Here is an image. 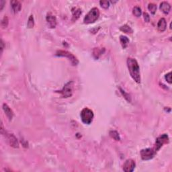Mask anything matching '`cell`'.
Listing matches in <instances>:
<instances>
[{"label": "cell", "instance_id": "cb8c5ba5", "mask_svg": "<svg viewBox=\"0 0 172 172\" xmlns=\"http://www.w3.org/2000/svg\"><path fill=\"white\" fill-rule=\"evenodd\" d=\"M100 4L101 7L104 8V9H108L109 6H110V2L108 1H100Z\"/></svg>", "mask_w": 172, "mask_h": 172}, {"label": "cell", "instance_id": "30bf717a", "mask_svg": "<svg viewBox=\"0 0 172 172\" xmlns=\"http://www.w3.org/2000/svg\"><path fill=\"white\" fill-rule=\"evenodd\" d=\"M47 22L49 24V26L51 28H54L56 26V17L51 14L49 13L47 16Z\"/></svg>", "mask_w": 172, "mask_h": 172}, {"label": "cell", "instance_id": "f1b7e54d", "mask_svg": "<svg viewBox=\"0 0 172 172\" xmlns=\"http://www.w3.org/2000/svg\"><path fill=\"white\" fill-rule=\"evenodd\" d=\"M1 52L2 53V51H3V48H4L3 42V40H1Z\"/></svg>", "mask_w": 172, "mask_h": 172}, {"label": "cell", "instance_id": "7a4b0ae2", "mask_svg": "<svg viewBox=\"0 0 172 172\" xmlns=\"http://www.w3.org/2000/svg\"><path fill=\"white\" fill-rule=\"evenodd\" d=\"M100 16V10L97 8H93L90 12L88 13V14L85 16L84 19V22L86 24H90L94 23Z\"/></svg>", "mask_w": 172, "mask_h": 172}, {"label": "cell", "instance_id": "e0dca14e", "mask_svg": "<svg viewBox=\"0 0 172 172\" xmlns=\"http://www.w3.org/2000/svg\"><path fill=\"white\" fill-rule=\"evenodd\" d=\"M120 42L123 49H126L127 47L128 43H129V39L127 36L122 35L120 36Z\"/></svg>", "mask_w": 172, "mask_h": 172}, {"label": "cell", "instance_id": "5bb4252c", "mask_svg": "<svg viewBox=\"0 0 172 172\" xmlns=\"http://www.w3.org/2000/svg\"><path fill=\"white\" fill-rule=\"evenodd\" d=\"M167 28V22L165 18H161L158 22L157 29L160 32H164Z\"/></svg>", "mask_w": 172, "mask_h": 172}, {"label": "cell", "instance_id": "4316f807", "mask_svg": "<svg viewBox=\"0 0 172 172\" xmlns=\"http://www.w3.org/2000/svg\"><path fill=\"white\" fill-rule=\"evenodd\" d=\"M143 17H144V19L146 22H149L150 21V16L148 13L145 12L144 14H143Z\"/></svg>", "mask_w": 172, "mask_h": 172}, {"label": "cell", "instance_id": "8992f818", "mask_svg": "<svg viewBox=\"0 0 172 172\" xmlns=\"http://www.w3.org/2000/svg\"><path fill=\"white\" fill-rule=\"evenodd\" d=\"M73 82L69 81L65 85L63 88L59 91V93L61 94L63 97H69L73 94Z\"/></svg>", "mask_w": 172, "mask_h": 172}, {"label": "cell", "instance_id": "d6986e66", "mask_svg": "<svg viewBox=\"0 0 172 172\" xmlns=\"http://www.w3.org/2000/svg\"><path fill=\"white\" fill-rule=\"evenodd\" d=\"M109 134H110V136L112 137L113 139H114V140L116 141L120 140V137L118 132L116 131V130H111Z\"/></svg>", "mask_w": 172, "mask_h": 172}, {"label": "cell", "instance_id": "d4e9b609", "mask_svg": "<svg viewBox=\"0 0 172 172\" xmlns=\"http://www.w3.org/2000/svg\"><path fill=\"white\" fill-rule=\"evenodd\" d=\"M120 91H121V93H123V95H124V97H125V98L127 100L128 102H130L131 101V100H130V95L128 94V93H127L125 92V91H124L123 90H122L121 88H120Z\"/></svg>", "mask_w": 172, "mask_h": 172}, {"label": "cell", "instance_id": "83f0119b", "mask_svg": "<svg viewBox=\"0 0 172 172\" xmlns=\"http://www.w3.org/2000/svg\"><path fill=\"white\" fill-rule=\"evenodd\" d=\"M6 3V1H3V0H1V1H0V6H1V8H0V10H3V5Z\"/></svg>", "mask_w": 172, "mask_h": 172}, {"label": "cell", "instance_id": "277c9868", "mask_svg": "<svg viewBox=\"0 0 172 172\" xmlns=\"http://www.w3.org/2000/svg\"><path fill=\"white\" fill-rule=\"evenodd\" d=\"M56 56L67 58L69 61L71 63V64L74 65V66H76L79 63V61H78L77 57L71 53H69V52L67 51H63V50L57 51L56 53Z\"/></svg>", "mask_w": 172, "mask_h": 172}, {"label": "cell", "instance_id": "3957f363", "mask_svg": "<svg viewBox=\"0 0 172 172\" xmlns=\"http://www.w3.org/2000/svg\"><path fill=\"white\" fill-rule=\"evenodd\" d=\"M81 119L83 123L86 125H90L92 123L94 114H93V111L88 108H85L83 109L80 114Z\"/></svg>", "mask_w": 172, "mask_h": 172}, {"label": "cell", "instance_id": "484cf974", "mask_svg": "<svg viewBox=\"0 0 172 172\" xmlns=\"http://www.w3.org/2000/svg\"><path fill=\"white\" fill-rule=\"evenodd\" d=\"M165 79L166 81L169 83V84H171V72H169L168 73H167L165 76Z\"/></svg>", "mask_w": 172, "mask_h": 172}, {"label": "cell", "instance_id": "8fae6325", "mask_svg": "<svg viewBox=\"0 0 172 172\" xmlns=\"http://www.w3.org/2000/svg\"><path fill=\"white\" fill-rule=\"evenodd\" d=\"M11 6H12V10L14 11V13H18L22 9V4L20 2L17 1V0H12L10 1Z\"/></svg>", "mask_w": 172, "mask_h": 172}, {"label": "cell", "instance_id": "2e32d148", "mask_svg": "<svg viewBox=\"0 0 172 172\" xmlns=\"http://www.w3.org/2000/svg\"><path fill=\"white\" fill-rule=\"evenodd\" d=\"M105 51V49L104 48L102 49H100V48H95L93 50V56L95 58H99L101 54L104 53V52Z\"/></svg>", "mask_w": 172, "mask_h": 172}, {"label": "cell", "instance_id": "7c38bea8", "mask_svg": "<svg viewBox=\"0 0 172 172\" xmlns=\"http://www.w3.org/2000/svg\"><path fill=\"white\" fill-rule=\"evenodd\" d=\"M3 110L4 111V112H5L6 116L8 118V119H9L10 120H12V119L13 118V116H14V112H13L12 109L8 106V104H3Z\"/></svg>", "mask_w": 172, "mask_h": 172}, {"label": "cell", "instance_id": "603a6c76", "mask_svg": "<svg viewBox=\"0 0 172 172\" xmlns=\"http://www.w3.org/2000/svg\"><path fill=\"white\" fill-rule=\"evenodd\" d=\"M8 23H9V20L7 16H4V18L1 20V25L2 28H6L8 26Z\"/></svg>", "mask_w": 172, "mask_h": 172}, {"label": "cell", "instance_id": "ba28073f", "mask_svg": "<svg viewBox=\"0 0 172 172\" xmlns=\"http://www.w3.org/2000/svg\"><path fill=\"white\" fill-rule=\"evenodd\" d=\"M136 163L134 160L129 159L126 161L123 165V170L125 172H132L135 169Z\"/></svg>", "mask_w": 172, "mask_h": 172}, {"label": "cell", "instance_id": "4fadbf2b", "mask_svg": "<svg viewBox=\"0 0 172 172\" xmlns=\"http://www.w3.org/2000/svg\"><path fill=\"white\" fill-rule=\"evenodd\" d=\"M160 10L165 14H168L171 10V6L166 1H163L160 3Z\"/></svg>", "mask_w": 172, "mask_h": 172}, {"label": "cell", "instance_id": "9c48e42d", "mask_svg": "<svg viewBox=\"0 0 172 172\" xmlns=\"http://www.w3.org/2000/svg\"><path fill=\"white\" fill-rule=\"evenodd\" d=\"M8 139V142L9 143L10 145L13 148H18L19 147V142L16 137L13 134H8L6 135Z\"/></svg>", "mask_w": 172, "mask_h": 172}, {"label": "cell", "instance_id": "6da1fadb", "mask_svg": "<svg viewBox=\"0 0 172 172\" xmlns=\"http://www.w3.org/2000/svg\"><path fill=\"white\" fill-rule=\"evenodd\" d=\"M127 67L130 75L133 80L137 84H141V78L140 74V67L138 62L133 58H128Z\"/></svg>", "mask_w": 172, "mask_h": 172}, {"label": "cell", "instance_id": "44dd1931", "mask_svg": "<svg viewBox=\"0 0 172 172\" xmlns=\"http://www.w3.org/2000/svg\"><path fill=\"white\" fill-rule=\"evenodd\" d=\"M148 9H149L152 14H155L157 11V5L153 3H150L148 5Z\"/></svg>", "mask_w": 172, "mask_h": 172}, {"label": "cell", "instance_id": "ffe728a7", "mask_svg": "<svg viewBox=\"0 0 172 172\" xmlns=\"http://www.w3.org/2000/svg\"><path fill=\"white\" fill-rule=\"evenodd\" d=\"M132 13H133V14L136 17H140L141 16V14H142V11H141L140 7H139V6H135V7H134L133 9H132Z\"/></svg>", "mask_w": 172, "mask_h": 172}, {"label": "cell", "instance_id": "52a82bcc", "mask_svg": "<svg viewBox=\"0 0 172 172\" xmlns=\"http://www.w3.org/2000/svg\"><path fill=\"white\" fill-rule=\"evenodd\" d=\"M157 152L155 151L153 148H147V149H142L141 151V156L143 160L148 161L151 160L155 155Z\"/></svg>", "mask_w": 172, "mask_h": 172}, {"label": "cell", "instance_id": "7402d4cb", "mask_svg": "<svg viewBox=\"0 0 172 172\" xmlns=\"http://www.w3.org/2000/svg\"><path fill=\"white\" fill-rule=\"evenodd\" d=\"M34 26V17L32 15L30 16L29 18H28V21L27 23V26L28 28H32Z\"/></svg>", "mask_w": 172, "mask_h": 172}, {"label": "cell", "instance_id": "ac0fdd59", "mask_svg": "<svg viewBox=\"0 0 172 172\" xmlns=\"http://www.w3.org/2000/svg\"><path fill=\"white\" fill-rule=\"evenodd\" d=\"M120 30L122 32H125V33H127V34H132V32H133V30H132V28L127 24L122 26L120 28Z\"/></svg>", "mask_w": 172, "mask_h": 172}, {"label": "cell", "instance_id": "9a60e30c", "mask_svg": "<svg viewBox=\"0 0 172 172\" xmlns=\"http://www.w3.org/2000/svg\"><path fill=\"white\" fill-rule=\"evenodd\" d=\"M72 20L75 22L79 18V16L81 14V10L79 8H73L72 10Z\"/></svg>", "mask_w": 172, "mask_h": 172}, {"label": "cell", "instance_id": "5b68a950", "mask_svg": "<svg viewBox=\"0 0 172 172\" xmlns=\"http://www.w3.org/2000/svg\"><path fill=\"white\" fill-rule=\"evenodd\" d=\"M169 141V136L167 134H163L162 135L157 137L155 141V145L153 149L156 152H157L164 144H167Z\"/></svg>", "mask_w": 172, "mask_h": 172}]
</instances>
